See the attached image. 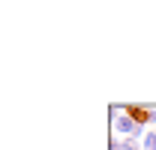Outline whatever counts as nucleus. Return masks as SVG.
Segmentation results:
<instances>
[{
    "label": "nucleus",
    "mask_w": 156,
    "mask_h": 150,
    "mask_svg": "<svg viewBox=\"0 0 156 150\" xmlns=\"http://www.w3.org/2000/svg\"><path fill=\"white\" fill-rule=\"evenodd\" d=\"M141 150H156V129H150L141 138Z\"/></svg>",
    "instance_id": "f257e3e1"
},
{
    "label": "nucleus",
    "mask_w": 156,
    "mask_h": 150,
    "mask_svg": "<svg viewBox=\"0 0 156 150\" xmlns=\"http://www.w3.org/2000/svg\"><path fill=\"white\" fill-rule=\"evenodd\" d=\"M123 150H141V144L135 138H123Z\"/></svg>",
    "instance_id": "f03ea898"
},
{
    "label": "nucleus",
    "mask_w": 156,
    "mask_h": 150,
    "mask_svg": "<svg viewBox=\"0 0 156 150\" xmlns=\"http://www.w3.org/2000/svg\"><path fill=\"white\" fill-rule=\"evenodd\" d=\"M108 150H123V138H114V141L108 144Z\"/></svg>",
    "instance_id": "7ed1b4c3"
}]
</instances>
